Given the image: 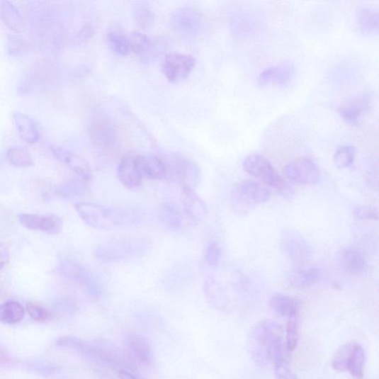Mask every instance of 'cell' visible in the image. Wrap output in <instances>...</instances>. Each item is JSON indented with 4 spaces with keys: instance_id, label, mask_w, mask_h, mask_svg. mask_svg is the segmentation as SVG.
I'll return each instance as SVG.
<instances>
[{
    "instance_id": "277c9868",
    "label": "cell",
    "mask_w": 379,
    "mask_h": 379,
    "mask_svg": "<svg viewBox=\"0 0 379 379\" xmlns=\"http://www.w3.org/2000/svg\"><path fill=\"white\" fill-rule=\"evenodd\" d=\"M271 191L265 186L252 179L242 181L232 190L230 200L239 214H247L256 206L271 200Z\"/></svg>"
},
{
    "instance_id": "2e32d148",
    "label": "cell",
    "mask_w": 379,
    "mask_h": 379,
    "mask_svg": "<svg viewBox=\"0 0 379 379\" xmlns=\"http://www.w3.org/2000/svg\"><path fill=\"white\" fill-rule=\"evenodd\" d=\"M295 75V68L290 63H282L271 66L263 71L258 79L259 86H288Z\"/></svg>"
},
{
    "instance_id": "7a4b0ae2",
    "label": "cell",
    "mask_w": 379,
    "mask_h": 379,
    "mask_svg": "<svg viewBox=\"0 0 379 379\" xmlns=\"http://www.w3.org/2000/svg\"><path fill=\"white\" fill-rule=\"evenodd\" d=\"M150 247L151 241L146 237H123L97 246L94 254L103 262L118 263L142 256Z\"/></svg>"
},
{
    "instance_id": "484cf974",
    "label": "cell",
    "mask_w": 379,
    "mask_h": 379,
    "mask_svg": "<svg viewBox=\"0 0 379 379\" xmlns=\"http://www.w3.org/2000/svg\"><path fill=\"white\" fill-rule=\"evenodd\" d=\"M107 40L115 54L119 56H127L129 54L130 50L128 38L120 23H113L109 26Z\"/></svg>"
},
{
    "instance_id": "8992f818",
    "label": "cell",
    "mask_w": 379,
    "mask_h": 379,
    "mask_svg": "<svg viewBox=\"0 0 379 379\" xmlns=\"http://www.w3.org/2000/svg\"><path fill=\"white\" fill-rule=\"evenodd\" d=\"M366 351L362 345L351 341L341 346L336 353L332 367L339 373L348 372L356 379H362L366 366Z\"/></svg>"
},
{
    "instance_id": "d590c367",
    "label": "cell",
    "mask_w": 379,
    "mask_h": 379,
    "mask_svg": "<svg viewBox=\"0 0 379 379\" xmlns=\"http://www.w3.org/2000/svg\"><path fill=\"white\" fill-rule=\"evenodd\" d=\"M222 256V248L221 244L216 241H212L206 247L204 259L207 265L212 268L219 266Z\"/></svg>"
},
{
    "instance_id": "4dcf8cb0",
    "label": "cell",
    "mask_w": 379,
    "mask_h": 379,
    "mask_svg": "<svg viewBox=\"0 0 379 379\" xmlns=\"http://www.w3.org/2000/svg\"><path fill=\"white\" fill-rule=\"evenodd\" d=\"M0 19L11 30L21 32L24 27L23 16L9 1H0Z\"/></svg>"
},
{
    "instance_id": "f1b7e54d",
    "label": "cell",
    "mask_w": 379,
    "mask_h": 379,
    "mask_svg": "<svg viewBox=\"0 0 379 379\" xmlns=\"http://www.w3.org/2000/svg\"><path fill=\"white\" fill-rule=\"evenodd\" d=\"M341 268L349 274H358L366 268V259L359 251L354 249H345L340 255Z\"/></svg>"
},
{
    "instance_id": "e0dca14e",
    "label": "cell",
    "mask_w": 379,
    "mask_h": 379,
    "mask_svg": "<svg viewBox=\"0 0 379 379\" xmlns=\"http://www.w3.org/2000/svg\"><path fill=\"white\" fill-rule=\"evenodd\" d=\"M50 150L53 155L60 162L65 164L72 171L77 174L81 179L90 180L91 177V170L88 161L65 148L51 145Z\"/></svg>"
},
{
    "instance_id": "ffe728a7",
    "label": "cell",
    "mask_w": 379,
    "mask_h": 379,
    "mask_svg": "<svg viewBox=\"0 0 379 379\" xmlns=\"http://www.w3.org/2000/svg\"><path fill=\"white\" fill-rule=\"evenodd\" d=\"M182 202L186 215L192 222L200 223L207 217L208 212L207 205L195 191L183 188Z\"/></svg>"
},
{
    "instance_id": "9c48e42d",
    "label": "cell",
    "mask_w": 379,
    "mask_h": 379,
    "mask_svg": "<svg viewBox=\"0 0 379 379\" xmlns=\"http://www.w3.org/2000/svg\"><path fill=\"white\" fill-rule=\"evenodd\" d=\"M280 248L291 261L298 265H305L312 256L308 242L294 230H284L280 239Z\"/></svg>"
},
{
    "instance_id": "9a60e30c",
    "label": "cell",
    "mask_w": 379,
    "mask_h": 379,
    "mask_svg": "<svg viewBox=\"0 0 379 379\" xmlns=\"http://www.w3.org/2000/svg\"><path fill=\"white\" fill-rule=\"evenodd\" d=\"M204 293L208 303L216 310L230 312L232 310V302L226 287L214 276H209L204 283Z\"/></svg>"
},
{
    "instance_id": "5bb4252c",
    "label": "cell",
    "mask_w": 379,
    "mask_h": 379,
    "mask_svg": "<svg viewBox=\"0 0 379 379\" xmlns=\"http://www.w3.org/2000/svg\"><path fill=\"white\" fill-rule=\"evenodd\" d=\"M89 133L93 142L98 147H108L117 138V130L109 118L98 115L89 124Z\"/></svg>"
},
{
    "instance_id": "b9f144b4",
    "label": "cell",
    "mask_w": 379,
    "mask_h": 379,
    "mask_svg": "<svg viewBox=\"0 0 379 379\" xmlns=\"http://www.w3.org/2000/svg\"><path fill=\"white\" fill-rule=\"evenodd\" d=\"M94 28L91 24L82 26L74 38V43L79 44L89 40L94 35Z\"/></svg>"
},
{
    "instance_id": "603a6c76",
    "label": "cell",
    "mask_w": 379,
    "mask_h": 379,
    "mask_svg": "<svg viewBox=\"0 0 379 379\" xmlns=\"http://www.w3.org/2000/svg\"><path fill=\"white\" fill-rule=\"evenodd\" d=\"M370 103V98L369 95H362L355 98L353 102L342 107L339 111L340 116L345 123L351 125H356L368 111Z\"/></svg>"
},
{
    "instance_id": "836d02e7",
    "label": "cell",
    "mask_w": 379,
    "mask_h": 379,
    "mask_svg": "<svg viewBox=\"0 0 379 379\" xmlns=\"http://www.w3.org/2000/svg\"><path fill=\"white\" fill-rule=\"evenodd\" d=\"M356 157V148L352 145L340 147L334 157L335 166L340 169L351 168Z\"/></svg>"
},
{
    "instance_id": "3957f363",
    "label": "cell",
    "mask_w": 379,
    "mask_h": 379,
    "mask_svg": "<svg viewBox=\"0 0 379 379\" xmlns=\"http://www.w3.org/2000/svg\"><path fill=\"white\" fill-rule=\"evenodd\" d=\"M283 327L273 320H264L253 329L251 336V352L256 365L265 367L271 361L273 343L283 337Z\"/></svg>"
},
{
    "instance_id": "f35d334b",
    "label": "cell",
    "mask_w": 379,
    "mask_h": 379,
    "mask_svg": "<svg viewBox=\"0 0 379 379\" xmlns=\"http://www.w3.org/2000/svg\"><path fill=\"white\" fill-rule=\"evenodd\" d=\"M353 216L361 220H377L378 218V209L373 206H356L353 210Z\"/></svg>"
},
{
    "instance_id": "8d00e7d4",
    "label": "cell",
    "mask_w": 379,
    "mask_h": 379,
    "mask_svg": "<svg viewBox=\"0 0 379 379\" xmlns=\"http://www.w3.org/2000/svg\"><path fill=\"white\" fill-rule=\"evenodd\" d=\"M89 181L84 179H75L66 185L63 189L64 197L73 198L86 194L89 191Z\"/></svg>"
},
{
    "instance_id": "f546056e",
    "label": "cell",
    "mask_w": 379,
    "mask_h": 379,
    "mask_svg": "<svg viewBox=\"0 0 379 379\" xmlns=\"http://www.w3.org/2000/svg\"><path fill=\"white\" fill-rule=\"evenodd\" d=\"M322 272L317 268L307 270L296 269L289 276V281L293 287L302 288L318 284L322 279Z\"/></svg>"
},
{
    "instance_id": "d6a6232c",
    "label": "cell",
    "mask_w": 379,
    "mask_h": 379,
    "mask_svg": "<svg viewBox=\"0 0 379 379\" xmlns=\"http://www.w3.org/2000/svg\"><path fill=\"white\" fill-rule=\"evenodd\" d=\"M9 163L15 168H29L34 166V160L26 148L13 147L6 154Z\"/></svg>"
},
{
    "instance_id": "4fadbf2b",
    "label": "cell",
    "mask_w": 379,
    "mask_h": 379,
    "mask_svg": "<svg viewBox=\"0 0 379 379\" xmlns=\"http://www.w3.org/2000/svg\"><path fill=\"white\" fill-rule=\"evenodd\" d=\"M23 226L32 230H40L46 234L57 235L63 227L62 218L54 214L40 216L36 214H21L18 217Z\"/></svg>"
},
{
    "instance_id": "ba28073f",
    "label": "cell",
    "mask_w": 379,
    "mask_h": 379,
    "mask_svg": "<svg viewBox=\"0 0 379 379\" xmlns=\"http://www.w3.org/2000/svg\"><path fill=\"white\" fill-rule=\"evenodd\" d=\"M286 177L295 185L310 186L320 182L321 171L310 158L300 157L289 162L285 168Z\"/></svg>"
},
{
    "instance_id": "6da1fadb",
    "label": "cell",
    "mask_w": 379,
    "mask_h": 379,
    "mask_svg": "<svg viewBox=\"0 0 379 379\" xmlns=\"http://www.w3.org/2000/svg\"><path fill=\"white\" fill-rule=\"evenodd\" d=\"M79 217L94 229L108 230L135 226L144 217V211L138 207H106L82 202L75 205Z\"/></svg>"
},
{
    "instance_id": "5b68a950",
    "label": "cell",
    "mask_w": 379,
    "mask_h": 379,
    "mask_svg": "<svg viewBox=\"0 0 379 379\" xmlns=\"http://www.w3.org/2000/svg\"><path fill=\"white\" fill-rule=\"evenodd\" d=\"M244 170L264 184L277 189L284 197H291L292 191L265 157L258 154L247 157L242 164Z\"/></svg>"
},
{
    "instance_id": "60d3db41",
    "label": "cell",
    "mask_w": 379,
    "mask_h": 379,
    "mask_svg": "<svg viewBox=\"0 0 379 379\" xmlns=\"http://www.w3.org/2000/svg\"><path fill=\"white\" fill-rule=\"evenodd\" d=\"M274 366L276 379H300L298 375L290 370L288 360L278 362Z\"/></svg>"
},
{
    "instance_id": "d6986e66",
    "label": "cell",
    "mask_w": 379,
    "mask_h": 379,
    "mask_svg": "<svg viewBox=\"0 0 379 379\" xmlns=\"http://www.w3.org/2000/svg\"><path fill=\"white\" fill-rule=\"evenodd\" d=\"M130 50L133 52L141 60L151 62L160 51L157 43L141 32L131 33L128 38Z\"/></svg>"
},
{
    "instance_id": "83f0119b",
    "label": "cell",
    "mask_w": 379,
    "mask_h": 379,
    "mask_svg": "<svg viewBox=\"0 0 379 379\" xmlns=\"http://www.w3.org/2000/svg\"><path fill=\"white\" fill-rule=\"evenodd\" d=\"M356 23L362 34H377L379 25L378 12L369 7H360L356 12Z\"/></svg>"
},
{
    "instance_id": "44dd1931",
    "label": "cell",
    "mask_w": 379,
    "mask_h": 379,
    "mask_svg": "<svg viewBox=\"0 0 379 379\" xmlns=\"http://www.w3.org/2000/svg\"><path fill=\"white\" fill-rule=\"evenodd\" d=\"M118 174L120 183L126 188L135 191L142 186L143 176L135 158L128 157L123 159Z\"/></svg>"
},
{
    "instance_id": "f6af8a7d",
    "label": "cell",
    "mask_w": 379,
    "mask_h": 379,
    "mask_svg": "<svg viewBox=\"0 0 379 379\" xmlns=\"http://www.w3.org/2000/svg\"><path fill=\"white\" fill-rule=\"evenodd\" d=\"M119 376L120 379H137L134 375H132L125 370H121Z\"/></svg>"
},
{
    "instance_id": "7c38bea8",
    "label": "cell",
    "mask_w": 379,
    "mask_h": 379,
    "mask_svg": "<svg viewBox=\"0 0 379 379\" xmlns=\"http://www.w3.org/2000/svg\"><path fill=\"white\" fill-rule=\"evenodd\" d=\"M127 358L130 364L143 368L152 366L154 361L152 346L144 337L130 334L125 339Z\"/></svg>"
},
{
    "instance_id": "ab89813d",
    "label": "cell",
    "mask_w": 379,
    "mask_h": 379,
    "mask_svg": "<svg viewBox=\"0 0 379 379\" xmlns=\"http://www.w3.org/2000/svg\"><path fill=\"white\" fill-rule=\"evenodd\" d=\"M26 310L31 319L37 322H44L49 317V311L45 307L35 303L26 304Z\"/></svg>"
},
{
    "instance_id": "ee69618b",
    "label": "cell",
    "mask_w": 379,
    "mask_h": 379,
    "mask_svg": "<svg viewBox=\"0 0 379 379\" xmlns=\"http://www.w3.org/2000/svg\"><path fill=\"white\" fill-rule=\"evenodd\" d=\"M10 259V256L6 249L0 248V270L4 268Z\"/></svg>"
},
{
    "instance_id": "74e56055",
    "label": "cell",
    "mask_w": 379,
    "mask_h": 379,
    "mask_svg": "<svg viewBox=\"0 0 379 379\" xmlns=\"http://www.w3.org/2000/svg\"><path fill=\"white\" fill-rule=\"evenodd\" d=\"M135 15L138 25L142 28H147L154 23V14L145 3H140L136 6Z\"/></svg>"
},
{
    "instance_id": "ac0fdd59",
    "label": "cell",
    "mask_w": 379,
    "mask_h": 379,
    "mask_svg": "<svg viewBox=\"0 0 379 379\" xmlns=\"http://www.w3.org/2000/svg\"><path fill=\"white\" fill-rule=\"evenodd\" d=\"M160 225L171 232H177L184 226V216L179 205L174 201H163L157 210Z\"/></svg>"
},
{
    "instance_id": "cb8c5ba5",
    "label": "cell",
    "mask_w": 379,
    "mask_h": 379,
    "mask_svg": "<svg viewBox=\"0 0 379 379\" xmlns=\"http://www.w3.org/2000/svg\"><path fill=\"white\" fill-rule=\"evenodd\" d=\"M171 26L178 31L193 33L200 26V16L193 9H180L171 18Z\"/></svg>"
},
{
    "instance_id": "7402d4cb",
    "label": "cell",
    "mask_w": 379,
    "mask_h": 379,
    "mask_svg": "<svg viewBox=\"0 0 379 379\" xmlns=\"http://www.w3.org/2000/svg\"><path fill=\"white\" fill-rule=\"evenodd\" d=\"M142 175L153 180H163L169 176L166 162L155 156H139L135 158Z\"/></svg>"
},
{
    "instance_id": "30bf717a",
    "label": "cell",
    "mask_w": 379,
    "mask_h": 379,
    "mask_svg": "<svg viewBox=\"0 0 379 379\" xmlns=\"http://www.w3.org/2000/svg\"><path fill=\"white\" fill-rule=\"evenodd\" d=\"M196 64V59L189 55L171 53L164 60L162 72L169 81L178 84L190 76Z\"/></svg>"
},
{
    "instance_id": "e575fe53",
    "label": "cell",
    "mask_w": 379,
    "mask_h": 379,
    "mask_svg": "<svg viewBox=\"0 0 379 379\" xmlns=\"http://www.w3.org/2000/svg\"><path fill=\"white\" fill-rule=\"evenodd\" d=\"M299 333V315L288 317L286 327V349L293 351L298 344Z\"/></svg>"
},
{
    "instance_id": "52a82bcc",
    "label": "cell",
    "mask_w": 379,
    "mask_h": 379,
    "mask_svg": "<svg viewBox=\"0 0 379 379\" xmlns=\"http://www.w3.org/2000/svg\"><path fill=\"white\" fill-rule=\"evenodd\" d=\"M168 171H171L183 188L195 191L202 180L201 169L191 157L183 154H174L167 163Z\"/></svg>"
},
{
    "instance_id": "1f68e13d",
    "label": "cell",
    "mask_w": 379,
    "mask_h": 379,
    "mask_svg": "<svg viewBox=\"0 0 379 379\" xmlns=\"http://www.w3.org/2000/svg\"><path fill=\"white\" fill-rule=\"evenodd\" d=\"M25 317V309L18 302L9 301L0 305V322L6 324H16Z\"/></svg>"
},
{
    "instance_id": "4316f807",
    "label": "cell",
    "mask_w": 379,
    "mask_h": 379,
    "mask_svg": "<svg viewBox=\"0 0 379 379\" xmlns=\"http://www.w3.org/2000/svg\"><path fill=\"white\" fill-rule=\"evenodd\" d=\"M269 305L276 314L288 318L299 315L300 308V303L298 300L281 293L273 295Z\"/></svg>"
},
{
    "instance_id": "d4e9b609",
    "label": "cell",
    "mask_w": 379,
    "mask_h": 379,
    "mask_svg": "<svg viewBox=\"0 0 379 379\" xmlns=\"http://www.w3.org/2000/svg\"><path fill=\"white\" fill-rule=\"evenodd\" d=\"M13 119L23 140L28 144H35L40 140L38 126L28 115L16 111L13 114Z\"/></svg>"
},
{
    "instance_id": "7bdbcfd3",
    "label": "cell",
    "mask_w": 379,
    "mask_h": 379,
    "mask_svg": "<svg viewBox=\"0 0 379 379\" xmlns=\"http://www.w3.org/2000/svg\"><path fill=\"white\" fill-rule=\"evenodd\" d=\"M25 45L23 41L16 38H11L9 40V52L11 55H18L21 53Z\"/></svg>"
},
{
    "instance_id": "8fae6325",
    "label": "cell",
    "mask_w": 379,
    "mask_h": 379,
    "mask_svg": "<svg viewBox=\"0 0 379 379\" xmlns=\"http://www.w3.org/2000/svg\"><path fill=\"white\" fill-rule=\"evenodd\" d=\"M64 273L84 287L91 295L100 296L103 293L101 284L94 273L84 264L67 260L62 264Z\"/></svg>"
}]
</instances>
